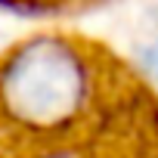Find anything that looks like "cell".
<instances>
[{
    "label": "cell",
    "mask_w": 158,
    "mask_h": 158,
    "mask_svg": "<svg viewBox=\"0 0 158 158\" xmlns=\"http://www.w3.org/2000/svg\"><path fill=\"white\" fill-rule=\"evenodd\" d=\"M139 56H143V62H146V68H149V71H152V74L158 77V28H155V34H152V40H149V44L143 47V53H139Z\"/></svg>",
    "instance_id": "obj_2"
},
{
    "label": "cell",
    "mask_w": 158,
    "mask_h": 158,
    "mask_svg": "<svg viewBox=\"0 0 158 158\" xmlns=\"http://www.w3.org/2000/svg\"><path fill=\"white\" fill-rule=\"evenodd\" d=\"M93 96V62L68 37H31L0 62V112L28 133L68 130Z\"/></svg>",
    "instance_id": "obj_1"
}]
</instances>
